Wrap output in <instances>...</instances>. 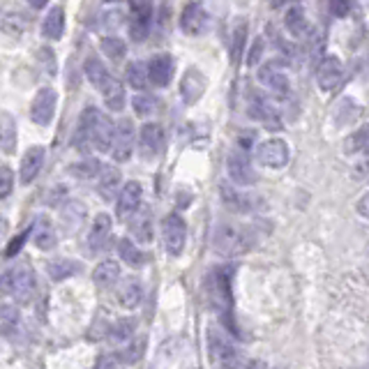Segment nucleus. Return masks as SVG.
<instances>
[{"mask_svg":"<svg viewBox=\"0 0 369 369\" xmlns=\"http://www.w3.org/2000/svg\"><path fill=\"white\" fill-rule=\"evenodd\" d=\"M231 277H234V268L231 265H220V268L210 270L203 282V291L210 307L227 321L229 330L236 332L234 323H231V310H234V289H231Z\"/></svg>","mask_w":369,"mask_h":369,"instance_id":"nucleus-1","label":"nucleus"},{"mask_svg":"<svg viewBox=\"0 0 369 369\" xmlns=\"http://www.w3.org/2000/svg\"><path fill=\"white\" fill-rule=\"evenodd\" d=\"M252 243H254V238H252L249 229L240 227V224H231V222H222L215 227V234H213V249L217 254L222 256H240L245 252H249Z\"/></svg>","mask_w":369,"mask_h":369,"instance_id":"nucleus-2","label":"nucleus"},{"mask_svg":"<svg viewBox=\"0 0 369 369\" xmlns=\"http://www.w3.org/2000/svg\"><path fill=\"white\" fill-rule=\"evenodd\" d=\"M35 272L28 263H17L15 268L0 275V296H12L21 305L30 303L32 296H35Z\"/></svg>","mask_w":369,"mask_h":369,"instance_id":"nucleus-3","label":"nucleus"},{"mask_svg":"<svg viewBox=\"0 0 369 369\" xmlns=\"http://www.w3.org/2000/svg\"><path fill=\"white\" fill-rule=\"evenodd\" d=\"M208 355L215 369H240V355L234 341L217 325L208 328Z\"/></svg>","mask_w":369,"mask_h":369,"instance_id":"nucleus-4","label":"nucleus"},{"mask_svg":"<svg viewBox=\"0 0 369 369\" xmlns=\"http://www.w3.org/2000/svg\"><path fill=\"white\" fill-rule=\"evenodd\" d=\"M162 243L171 256H180L187 243V224L178 213H171L162 222Z\"/></svg>","mask_w":369,"mask_h":369,"instance_id":"nucleus-5","label":"nucleus"},{"mask_svg":"<svg viewBox=\"0 0 369 369\" xmlns=\"http://www.w3.org/2000/svg\"><path fill=\"white\" fill-rule=\"evenodd\" d=\"M153 21V3L150 0H129V37L134 42H143L150 32Z\"/></svg>","mask_w":369,"mask_h":369,"instance_id":"nucleus-6","label":"nucleus"},{"mask_svg":"<svg viewBox=\"0 0 369 369\" xmlns=\"http://www.w3.org/2000/svg\"><path fill=\"white\" fill-rule=\"evenodd\" d=\"M258 81L279 97H286L291 93V81L282 60H270V63L258 67Z\"/></svg>","mask_w":369,"mask_h":369,"instance_id":"nucleus-7","label":"nucleus"},{"mask_svg":"<svg viewBox=\"0 0 369 369\" xmlns=\"http://www.w3.org/2000/svg\"><path fill=\"white\" fill-rule=\"evenodd\" d=\"M227 171H229L231 184H236V187H249V184L256 182V171L252 167L249 155L240 148L234 150V153H229Z\"/></svg>","mask_w":369,"mask_h":369,"instance_id":"nucleus-8","label":"nucleus"},{"mask_svg":"<svg viewBox=\"0 0 369 369\" xmlns=\"http://www.w3.org/2000/svg\"><path fill=\"white\" fill-rule=\"evenodd\" d=\"M56 106H58V93L53 91V88H49V86L39 88L37 95L32 97V104H30L32 122L39 125V127L51 125L53 113H56Z\"/></svg>","mask_w":369,"mask_h":369,"instance_id":"nucleus-9","label":"nucleus"},{"mask_svg":"<svg viewBox=\"0 0 369 369\" xmlns=\"http://www.w3.org/2000/svg\"><path fill=\"white\" fill-rule=\"evenodd\" d=\"M111 157L115 162H127L134 150V125L129 118H122L113 125L111 136Z\"/></svg>","mask_w":369,"mask_h":369,"instance_id":"nucleus-10","label":"nucleus"},{"mask_svg":"<svg viewBox=\"0 0 369 369\" xmlns=\"http://www.w3.org/2000/svg\"><path fill=\"white\" fill-rule=\"evenodd\" d=\"M256 157L268 169H284L289 164V143L279 136L268 139L256 146Z\"/></svg>","mask_w":369,"mask_h":369,"instance_id":"nucleus-11","label":"nucleus"},{"mask_svg":"<svg viewBox=\"0 0 369 369\" xmlns=\"http://www.w3.org/2000/svg\"><path fill=\"white\" fill-rule=\"evenodd\" d=\"M210 26V15L206 12L201 3H187L180 12V28L184 35L199 37L208 30Z\"/></svg>","mask_w":369,"mask_h":369,"instance_id":"nucleus-12","label":"nucleus"},{"mask_svg":"<svg viewBox=\"0 0 369 369\" xmlns=\"http://www.w3.org/2000/svg\"><path fill=\"white\" fill-rule=\"evenodd\" d=\"M146 72H148V84H153L157 88H167L173 81L176 60L171 53H155L146 63Z\"/></svg>","mask_w":369,"mask_h":369,"instance_id":"nucleus-13","label":"nucleus"},{"mask_svg":"<svg viewBox=\"0 0 369 369\" xmlns=\"http://www.w3.org/2000/svg\"><path fill=\"white\" fill-rule=\"evenodd\" d=\"M344 79V63L337 56H325L321 58L316 67V84L323 93H332L334 88Z\"/></svg>","mask_w":369,"mask_h":369,"instance_id":"nucleus-14","label":"nucleus"},{"mask_svg":"<svg viewBox=\"0 0 369 369\" xmlns=\"http://www.w3.org/2000/svg\"><path fill=\"white\" fill-rule=\"evenodd\" d=\"M136 146H139V153L143 160H155L164 148L162 125H157V122H146V125L139 129V141H136Z\"/></svg>","mask_w":369,"mask_h":369,"instance_id":"nucleus-15","label":"nucleus"},{"mask_svg":"<svg viewBox=\"0 0 369 369\" xmlns=\"http://www.w3.org/2000/svg\"><path fill=\"white\" fill-rule=\"evenodd\" d=\"M206 88H208V79H206V74H203L201 70H196V67H189V70L182 74V79H180V95H182L184 104H196V102L203 97Z\"/></svg>","mask_w":369,"mask_h":369,"instance_id":"nucleus-16","label":"nucleus"},{"mask_svg":"<svg viewBox=\"0 0 369 369\" xmlns=\"http://www.w3.org/2000/svg\"><path fill=\"white\" fill-rule=\"evenodd\" d=\"M220 199L231 213H249V210H254V199L245 189L236 187L231 182L220 184Z\"/></svg>","mask_w":369,"mask_h":369,"instance_id":"nucleus-17","label":"nucleus"},{"mask_svg":"<svg viewBox=\"0 0 369 369\" xmlns=\"http://www.w3.org/2000/svg\"><path fill=\"white\" fill-rule=\"evenodd\" d=\"M44 160H46V150L42 146H32L26 150L21 167H19V180L23 184H30L39 176V171H42Z\"/></svg>","mask_w":369,"mask_h":369,"instance_id":"nucleus-18","label":"nucleus"},{"mask_svg":"<svg viewBox=\"0 0 369 369\" xmlns=\"http://www.w3.org/2000/svg\"><path fill=\"white\" fill-rule=\"evenodd\" d=\"M141 199H143L141 182L129 180L127 184H122V189L118 192V217H122V220L132 217L141 208Z\"/></svg>","mask_w":369,"mask_h":369,"instance_id":"nucleus-19","label":"nucleus"},{"mask_svg":"<svg viewBox=\"0 0 369 369\" xmlns=\"http://www.w3.org/2000/svg\"><path fill=\"white\" fill-rule=\"evenodd\" d=\"M111 227H113V222L106 213L95 217L91 231H88V240H86L88 254H97V252L106 247V240H108V236H111Z\"/></svg>","mask_w":369,"mask_h":369,"instance_id":"nucleus-20","label":"nucleus"},{"mask_svg":"<svg viewBox=\"0 0 369 369\" xmlns=\"http://www.w3.org/2000/svg\"><path fill=\"white\" fill-rule=\"evenodd\" d=\"M100 108L95 106H86L84 113H81L79 118V125H77V132H74V148L81 150V153H88V150H93V122H95V115H97Z\"/></svg>","mask_w":369,"mask_h":369,"instance_id":"nucleus-21","label":"nucleus"},{"mask_svg":"<svg viewBox=\"0 0 369 369\" xmlns=\"http://www.w3.org/2000/svg\"><path fill=\"white\" fill-rule=\"evenodd\" d=\"M247 113H249V118H252V120L261 122V125H265L268 129H272V132L282 127V122H279L277 111H275V108H272L263 97H258V95H254V97L249 100Z\"/></svg>","mask_w":369,"mask_h":369,"instance_id":"nucleus-22","label":"nucleus"},{"mask_svg":"<svg viewBox=\"0 0 369 369\" xmlns=\"http://www.w3.org/2000/svg\"><path fill=\"white\" fill-rule=\"evenodd\" d=\"M30 236H32V243H35L39 249H51L53 245L58 243L56 229H53V224H51L49 217H44V215H39L37 220L32 222Z\"/></svg>","mask_w":369,"mask_h":369,"instance_id":"nucleus-23","label":"nucleus"},{"mask_svg":"<svg viewBox=\"0 0 369 369\" xmlns=\"http://www.w3.org/2000/svg\"><path fill=\"white\" fill-rule=\"evenodd\" d=\"M42 35L46 39H51V42H58V39L65 35V10L60 8V5L46 12L44 21H42Z\"/></svg>","mask_w":369,"mask_h":369,"instance_id":"nucleus-24","label":"nucleus"},{"mask_svg":"<svg viewBox=\"0 0 369 369\" xmlns=\"http://www.w3.org/2000/svg\"><path fill=\"white\" fill-rule=\"evenodd\" d=\"M111 136H113V122L108 115L97 111L93 122V146L97 150H108L111 148Z\"/></svg>","mask_w":369,"mask_h":369,"instance_id":"nucleus-25","label":"nucleus"},{"mask_svg":"<svg viewBox=\"0 0 369 369\" xmlns=\"http://www.w3.org/2000/svg\"><path fill=\"white\" fill-rule=\"evenodd\" d=\"M0 30L12 37L23 35L28 30V17L17 10H0Z\"/></svg>","mask_w":369,"mask_h":369,"instance_id":"nucleus-26","label":"nucleus"},{"mask_svg":"<svg viewBox=\"0 0 369 369\" xmlns=\"http://www.w3.org/2000/svg\"><path fill=\"white\" fill-rule=\"evenodd\" d=\"M81 270H84V265L79 261H72V258H53V261L46 263V272L53 282H65V279L79 275Z\"/></svg>","mask_w":369,"mask_h":369,"instance_id":"nucleus-27","label":"nucleus"},{"mask_svg":"<svg viewBox=\"0 0 369 369\" xmlns=\"http://www.w3.org/2000/svg\"><path fill=\"white\" fill-rule=\"evenodd\" d=\"M0 150L8 155L17 150V120L8 111L0 113Z\"/></svg>","mask_w":369,"mask_h":369,"instance_id":"nucleus-28","label":"nucleus"},{"mask_svg":"<svg viewBox=\"0 0 369 369\" xmlns=\"http://www.w3.org/2000/svg\"><path fill=\"white\" fill-rule=\"evenodd\" d=\"M84 74L86 79L91 81V86H95L97 91L106 86V81L111 79V72L106 70V65L102 63L97 56H88L86 63H84Z\"/></svg>","mask_w":369,"mask_h":369,"instance_id":"nucleus-29","label":"nucleus"},{"mask_svg":"<svg viewBox=\"0 0 369 369\" xmlns=\"http://www.w3.org/2000/svg\"><path fill=\"white\" fill-rule=\"evenodd\" d=\"M284 26L286 30L291 32L293 37H305L310 32V19H307L305 10L300 5H293V8L284 15Z\"/></svg>","mask_w":369,"mask_h":369,"instance_id":"nucleus-30","label":"nucleus"},{"mask_svg":"<svg viewBox=\"0 0 369 369\" xmlns=\"http://www.w3.org/2000/svg\"><path fill=\"white\" fill-rule=\"evenodd\" d=\"M100 93L104 95V104H106L108 111H122V108H125V102H127L125 88H122V84L115 77L108 79L106 86L102 88Z\"/></svg>","mask_w":369,"mask_h":369,"instance_id":"nucleus-31","label":"nucleus"},{"mask_svg":"<svg viewBox=\"0 0 369 369\" xmlns=\"http://www.w3.org/2000/svg\"><path fill=\"white\" fill-rule=\"evenodd\" d=\"M120 171L118 169H113V167H102L100 171V194H102V199H106V201H111L115 194L120 192Z\"/></svg>","mask_w":369,"mask_h":369,"instance_id":"nucleus-32","label":"nucleus"},{"mask_svg":"<svg viewBox=\"0 0 369 369\" xmlns=\"http://www.w3.org/2000/svg\"><path fill=\"white\" fill-rule=\"evenodd\" d=\"M93 279H95V284L102 286V289H106V286H113L120 279V263H115L113 258H108V261H102L97 268H95Z\"/></svg>","mask_w":369,"mask_h":369,"instance_id":"nucleus-33","label":"nucleus"},{"mask_svg":"<svg viewBox=\"0 0 369 369\" xmlns=\"http://www.w3.org/2000/svg\"><path fill=\"white\" fill-rule=\"evenodd\" d=\"M141 298H143V291H141L139 279H125V282L118 286V300H120L122 307H127V310L139 307Z\"/></svg>","mask_w":369,"mask_h":369,"instance_id":"nucleus-34","label":"nucleus"},{"mask_svg":"<svg viewBox=\"0 0 369 369\" xmlns=\"http://www.w3.org/2000/svg\"><path fill=\"white\" fill-rule=\"evenodd\" d=\"M132 234L136 236L139 243H150L153 238V217H150V210H136L132 215Z\"/></svg>","mask_w":369,"mask_h":369,"instance_id":"nucleus-35","label":"nucleus"},{"mask_svg":"<svg viewBox=\"0 0 369 369\" xmlns=\"http://www.w3.org/2000/svg\"><path fill=\"white\" fill-rule=\"evenodd\" d=\"M129 344L122 348L118 353L120 360L125 362V365H136L143 355H146V348H148V337H141V334H134L132 339H127Z\"/></svg>","mask_w":369,"mask_h":369,"instance_id":"nucleus-36","label":"nucleus"},{"mask_svg":"<svg viewBox=\"0 0 369 369\" xmlns=\"http://www.w3.org/2000/svg\"><path fill=\"white\" fill-rule=\"evenodd\" d=\"M19 325H21V316H19V310L12 305H3L0 307V334L5 337H12Z\"/></svg>","mask_w":369,"mask_h":369,"instance_id":"nucleus-37","label":"nucleus"},{"mask_svg":"<svg viewBox=\"0 0 369 369\" xmlns=\"http://www.w3.org/2000/svg\"><path fill=\"white\" fill-rule=\"evenodd\" d=\"M118 254L125 263H129L132 268H141L143 263H146V254L136 247V245L129 240V238H122V240L118 243Z\"/></svg>","mask_w":369,"mask_h":369,"instance_id":"nucleus-38","label":"nucleus"},{"mask_svg":"<svg viewBox=\"0 0 369 369\" xmlns=\"http://www.w3.org/2000/svg\"><path fill=\"white\" fill-rule=\"evenodd\" d=\"M100 171H102V162L95 160V157H86V160L72 164L70 176L79 178V180H91V178L100 176Z\"/></svg>","mask_w":369,"mask_h":369,"instance_id":"nucleus-39","label":"nucleus"},{"mask_svg":"<svg viewBox=\"0 0 369 369\" xmlns=\"http://www.w3.org/2000/svg\"><path fill=\"white\" fill-rule=\"evenodd\" d=\"M132 108L136 115H141V118H148V115H153L157 108H160V102H157L155 95L150 93H139L132 97Z\"/></svg>","mask_w":369,"mask_h":369,"instance_id":"nucleus-40","label":"nucleus"},{"mask_svg":"<svg viewBox=\"0 0 369 369\" xmlns=\"http://www.w3.org/2000/svg\"><path fill=\"white\" fill-rule=\"evenodd\" d=\"M100 49L102 53H104L106 58H111V60H122V56L127 53V44L122 42L120 37H115V35H106V37H102V42H100Z\"/></svg>","mask_w":369,"mask_h":369,"instance_id":"nucleus-41","label":"nucleus"},{"mask_svg":"<svg viewBox=\"0 0 369 369\" xmlns=\"http://www.w3.org/2000/svg\"><path fill=\"white\" fill-rule=\"evenodd\" d=\"M125 77H127V84L136 88V91H143V88L148 86V72H146V63H139V60H134V63H129L125 67Z\"/></svg>","mask_w":369,"mask_h":369,"instance_id":"nucleus-42","label":"nucleus"},{"mask_svg":"<svg viewBox=\"0 0 369 369\" xmlns=\"http://www.w3.org/2000/svg\"><path fill=\"white\" fill-rule=\"evenodd\" d=\"M367 143H369V129H367V127H360L358 132H353V134L344 141V153H348V155L365 153V150H367Z\"/></svg>","mask_w":369,"mask_h":369,"instance_id":"nucleus-43","label":"nucleus"},{"mask_svg":"<svg viewBox=\"0 0 369 369\" xmlns=\"http://www.w3.org/2000/svg\"><path fill=\"white\" fill-rule=\"evenodd\" d=\"M134 332H136V321H134V319H118V321L113 323V328H111L113 339H118V341L132 339Z\"/></svg>","mask_w":369,"mask_h":369,"instance_id":"nucleus-44","label":"nucleus"},{"mask_svg":"<svg viewBox=\"0 0 369 369\" xmlns=\"http://www.w3.org/2000/svg\"><path fill=\"white\" fill-rule=\"evenodd\" d=\"M245 42H247V21L238 23V28L234 30V42H231V58H234V63L240 58Z\"/></svg>","mask_w":369,"mask_h":369,"instance_id":"nucleus-45","label":"nucleus"},{"mask_svg":"<svg viewBox=\"0 0 369 369\" xmlns=\"http://www.w3.org/2000/svg\"><path fill=\"white\" fill-rule=\"evenodd\" d=\"M15 189V173H12L10 167H0V199H8Z\"/></svg>","mask_w":369,"mask_h":369,"instance_id":"nucleus-46","label":"nucleus"},{"mask_svg":"<svg viewBox=\"0 0 369 369\" xmlns=\"http://www.w3.org/2000/svg\"><path fill=\"white\" fill-rule=\"evenodd\" d=\"M37 60L44 65V70H46V74H49V77H53V74H56L58 63H56V56H53V51L49 49V46H42V49L37 51Z\"/></svg>","mask_w":369,"mask_h":369,"instance_id":"nucleus-47","label":"nucleus"},{"mask_svg":"<svg viewBox=\"0 0 369 369\" xmlns=\"http://www.w3.org/2000/svg\"><path fill=\"white\" fill-rule=\"evenodd\" d=\"M328 8H330L332 17L346 19L348 12H351V0H330V3H328Z\"/></svg>","mask_w":369,"mask_h":369,"instance_id":"nucleus-48","label":"nucleus"},{"mask_svg":"<svg viewBox=\"0 0 369 369\" xmlns=\"http://www.w3.org/2000/svg\"><path fill=\"white\" fill-rule=\"evenodd\" d=\"M28 236H30V227H28V229H26L21 236H17V238H15V240H12V243H10V247H8V252H5V254H8L10 258H12V256H17V254H19V252H21V247H23V243H26V240H28Z\"/></svg>","mask_w":369,"mask_h":369,"instance_id":"nucleus-49","label":"nucleus"},{"mask_svg":"<svg viewBox=\"0 0 369 369\" xmlns=\"http://www.w3.org/2000/svg\"><path fill=\"white\" fill-rule=\"evenodd\" d=\"M93 369H118V358L111 353H102L97 360H95Z\"/></svg>","mask_w":369,"mask_h":369,"instance_id":"nucleus-50","label":"nucleus"},{"mask_svg":"<svg viewBox=\"0 0 369 369\" xmlns=\"http://www.w3.org/2000/svg\"><path fill=\"white\" fill-rule=\"evenodd\" d=\"M122 15L118 10H113V12H106V15H102V26H104V28H115V26H120L122 21Z\"/></svg>","mask_w":369,"mask_h":369,"instance_id":"nucleus-51","label":"nucleus"},{"mask_svg":"<svg viewBox=\"0 0 369 369\" xmlns=\"http://www.w3.org/2000/svg\"><path fill=\"white\" fill-rule=\"evenodd\" d=\"M263 46H265L263 39H256V42H254V46H252V51H249V58H247V65L249 67H256L258 65V58H261V53H263Z\"/></svg>","mask_w":369,"mask_h":369,"instance_id":"nucleus-52","label":"nucleus"},{"mask_svg":"<svg viewBox=\"0 0 369 369\" xmlns=\"http://www.w3.org/2000/svg\"><path fill=\"white\" fill-rule=\"evenodd\" d=\"M358 213H360L362 217H367V194L362 196V199H360V203H358Z\"/></svg>","mask_w":369,"mask_h":369,"instance_id":"nucleus-53","label":"nucleus"},{"mask_svg":"<svg viewBox=\"0 0 369 369\" xmlns=\"http://www.w3.org/2000/svg\"><path fill=\"white\" fill-rule=\"evenodd\" d=\"M28 3H30V8L42 10V8H46V3H49V0H28Z\"/></svg>","mask_w":369,"mask_h":369,"instance_id":"nucleus-54","label":"nucleus"},{"mask_svg":"<svg viewBox=\"0 0 369 369\" xmlns=\"http://www.w3.org/2000/svg\"><path fill=\"white\" fill-rule=\"evenodd\" d=\"M108 3H118V0H108Z\"/></svg>","mask_w":369,"mask_h":369,"instance_id":"nucleus-55","label":"nucleus"}]
</instances>
